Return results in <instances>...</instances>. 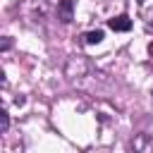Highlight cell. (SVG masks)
<instances>
[{
	"mask_svg": "<svg viewBox=\"0 0 153 153\" xmlns=\"http://www.w3.org/2000/svg\"><path fill=\"white\" fill-rule=\"evenodd\" d=\"M88 67H91L88 60H84V57H72V60L67 62V69H65V72H67L69 79H74V76H84V74L88 72Z\"/></svg>",
	"mask_w": 153,
	"mask_h": 153,
	"instance_id": "obj_1",
	"label": "cell"
},
{
	"mask_svg": "<svg viewBox=\"0 0 153 153\" xmlns=\"http://www.w3.org/2000/svg\"><path fill=\"white\" fill-rule=\"evenodd\" d=\"M131 146H134V153H153V136H148V134H136Z\"/></svg>",
	"mask_w": 153,
	"mask_h": 153,
	"instance_id": "obj_2",
	"label": "cell"
},
{
	"mask_svg": "<svg viewBox=\"0 0 153 153\" xmlns=\"http://www.w3.org/2000/svg\"><path fill=\"white\" fill-rule=\"evenodd\" d=\"M57 17H60V22H72V17H74V0H60L57 2Z\"/></svg>",
	"mask_w": 153,
	"mask_h": 153,
	"instance_id": "obj_3",
	"label": "cell"
},
{
	"mask_svg": "<svg viewBox=\"0 0 153 153\" xmlns=\"http://www.w3.org/2000/svg\"><path fill=\"white\" fill-rule=\"evenodd\" d=\"M108 26H110L112 31H129V29H131V19H129L127 14H120V17L108 19Z\"/></svg>",
	"mask_w": 153,
	"mask_h": 153,
	"instance_id": "obj_4",
	"label": "cell"
},
{
	"mask_svg": "<svg viewBox=\"0 0 153 153\" xmlns=\"http://www.w3.org/2000/svg\"><path fill=\"white\" fill-rule=\"evenodd\" d=\"M84 41H86L88 45H96V43L103 41V31H100V29H96V31H86V33H84Z\"/></svg>",
	"mask_w": 153,
	"mask_h": 153,
	"instance_id": "obj_5",
	"label": "cell"
},
{
	"mask_svg": "<svg viewBox=\"0 0 153 153\" xmlns=\"http://www.w3.org/2000/svg\"><path fill=\"white\" fill-rule=\"evenodd\" d=\"M143 24H146V31H153V10L143 12Z\"/></svg>",
	"mask_w": 153,
	"mask_h": 153,
	"instance_id": "obj_6",
	"label": "cell"
},
{
	"mask_svg": "<svg viewBox=\"0 0 153 153\" xmlns=\"http://www.w3.org/2000/svg\"><path fill=\"white\" fill-rule=\"evenodd\" d=\"M0 117H2V131H7V127H10V117H7V112H0Z\"/></svg>",
	"mask_w": 153,
	"mask_h": 153,
	"instance_id": "obj_7",
	"label": "cell"
},
{
	"mask_svg": "<svg viewBox=\"0 0 153 153\" xmlns=\"http://www.w3.org/2000/svg\"><path fill=\"white\" fill-rule=\"evenodd\" d=\"M10 45H12V41H10V38H5V41H2V50H10Z\"/></svg>",
	"mask_w": 153,
	"mask_h": 153,
	"instance_id": "obj_8",
	"label": "cell"
}]
</instances>
